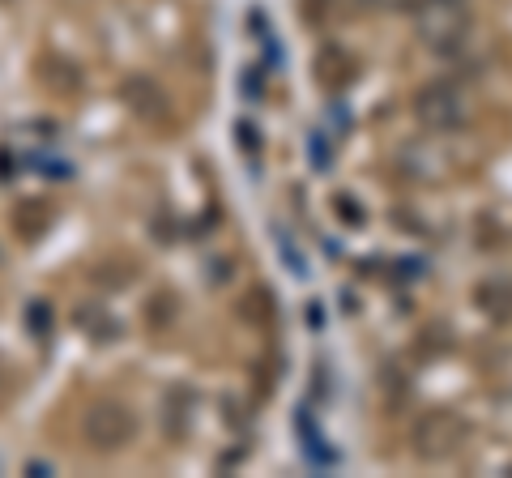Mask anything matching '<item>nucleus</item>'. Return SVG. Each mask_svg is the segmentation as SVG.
Listing matches in <instances>:
<instances>
[{"mask_svg":"<svg viewBox=\"0 0 512 478\" xmlns=\"http://www.w3.org/2000/svg\"><path fill=\"white\" fill-rule=\"evenodd\" d=\"M466 5L461 0H423L419 5V35L427 47H436V52H453L466 39Z\"/></svg>","mask_w":512,"mask_h":478,"instance_id":"f257e3e1","label":"nucleus"},{"mask_svg":"<svg viewBox=\"0 0 512 478\" xmlns=\"http://www.w3.org/2000/svg\"><path fill=\"white\" fill-rule=\"evenodd\" d=\"M137 436V419H133V410L120 406V402H99V406H90L86 414V440L94 444V449H124L128 440Z\"/></svg>","mask_w":512,"mask_h":478,"instance_id":"f03ea898","label":"nucleus"},{"mask_svg":"<svg viewBox=\"0 0 512 478\" xmlns=\"http://www.w3.org/2000/svg\"><path fill=\"white\" fill-rule=\"evenodd\" d=\"M461 116H466V103H461V90L453 86H431L419 99V120L427 129H453Z\"/></svg>","mask_w":512,"mask_h":478,"instance_id":"7ed1b4c3","label":"nucleus"}]
</instances>
